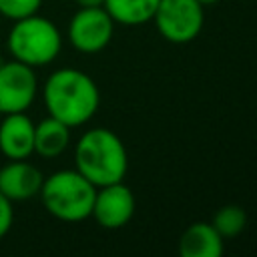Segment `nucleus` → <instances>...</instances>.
<instances>
[{
	"label": "nucleus",
	"mask_w": 257,
	"mask_h": 257,
	"mask_svg": "<svg viewBox=\"0 0 257 257\" xmlns=\"http://www.w3.org/2000/svg\"><path fill=\"white\" fill-rule=\"evenodd\" d=\"M199 0H159L153 22L161 36L173 44H185L199 36L205 24Z\"/></svg>",
	"instance_id": "39448f33"
},
{
	"label": "nucleus",
	"mask_w": 257,
	"mask_h": 257,
	"mask_svg": "<svg viewBox=\"0 0 257 257\" xmlns=\"http://www.w3.org/2000/svg\"><path fill=\"white\" fill-rule=\"evenodd\" d=\"M6 48L14 60L38 68L56 60L62 50V34L52 20L36 12L12 22Z\"/></svg>",
	"instance_id": "20e7f679"
},
{
	"label": "nucleus",
	"mask_w": 257,
	"mask_h": 257,
	"mask_svg": "<svg viewBox=\"0 0 257 257\" xmlns=\"http://www.w3.org/2000/svg\"><path fill=\"white\" fill-rule=\"evenodd\" d=\"M38 94V78L32 66L20 60L0 62V114L26 112Z\"/></svg>",
	"instance_id": "0eeeda50"
},
{
	"label": "nucleus",
	"mask_w": 257,
	"mask_h": 257,
	"mask_svg": "<svg viewBox=\"0 0 257 257\" xmlns=\"http://www.w3.org/2000/svg\"><path fill=\"white\" fill-rule=\"evenodd\" d=\"M114 32V20L104 6L78 8L68 22V42L82 54H96L108 46Z\"/></svg>",
	"instance_id": "423d86ee"
},
{
	"label": "nucleus",
	"mask_w": 257,
	"mask_h": 257,
	"mask_svg": "<svg viewBox=\"0 0 257 257\" xmlns=\"http://www.w3.org/2000/svg\"><path fill=\"white\" fill-rule=\"evenodd\" d=\"M135 207L137 203L133 191L118 181L96 187L90 217H94V221L104 229H120L133 219Z\"/></svg>",
	"instance_id": "6e6552de"
},
{
	"label": "nucleus",
	"mask_w": 257,
	"mask_h": 257,
	"mask_svg": "<svg viewBox=\"0 0 257 257\" xmlns=\"http://www.w3.org/2000/svg\"><path fill=\"white\" fill-rule=\"evenodd\" d=\"M14 221V209H12V201L8 197H4L0 193V239L10 231Z\"/></svg>",
	"instance_id": "dca6fc26"
},
{
	"label": "nucleus",
	"mask_w": 257,
	"mask_h": 257,
	"mask_svg": "<svg viewBox=\"0 0 257 257\" xmlns=\"http://www.w3.org/2000/svg\"><path fill=\"white\" fill-rule=\"evenodd\" d=\"M74 169L94 187L118 183L126 175L128 155L110 128H88L74 145Z\"/></svg>",
	"instance_id": "f03ea898"
},
{
	"label": "nucleus",
	"mask_w": 257,
	"mask_h": 257,
	"mask_svg": "<svg viewBox=\"0 0 257 257\" xmlns=\"http://www.w3.org/2000/svg\"><path fill=\"white\" fill-rule=\"evenodd\" d=\"M40 6L42 0H0V16L14 22L30 14H36Z\"/></svg>",
	"instance_id": "2eb2a0df"
},
{
	"label": "nucleus",
	"mask_w": 257,
	"mask_h": 257,
	"mask_svg": "<svg viewBox=\"0 0 257 257\" xmlns=\"http://www.w3.org/2000/svg\"><path fill=\"white\" fill-rule=\"evenodd\" d=\"M44 175L26 159L8 161L0 167V193L14 201H28L38 197Z\"/></svg>",
	"instance_id": "1a4fd4ad"
},
{
	"label": "nucleus",
	"mask_w": 257,
	"mask_h": 257,
	"mask_svg": "<svg viewBox=\"0 0 257 257\" xmlns=\"http://www.w3.org/2000/svg\"><path fill=\"white\" fill-rule=\"evenodd\" d=\"M102 6L114 24L141 26L153 20L159 0H104Z\"/></svg>",
	"instance_id": "ddd939ff"
},
{
	"label": "nucleus",
	"mask_w": 257,
	"mask_h": 257,
	"mask_svg": "<svg viewBox=\"0 0 257 257\" xmlns=\"http://www.w3.org/2000/svg\"><path fill=\"white\" fill-rule=\"evenodd\" d=\"M245 223H247V215L239 205H225L213 217V227L219 231L223 239L239 235L245 229Z\"/></svg>",
	"instance_id": "4468645a"
},
{
	"label": "nucleus",
	"mask_w": 257,
	"mask_h": 257,
	"mask_svg": "<svg viewBox=\"0 0 257 257\" xmlns=\"http://www.w3.org/2000/svg\"><path fill=\"white\" fill-rule=\"evenodd\" d=\"M0 153L8 161L28 159L34 153V122L26 112H10L0 120Z\"/></svg>",
	"instance_id": "9d476101"
},
{
	"label": "nucleus",
	"mask_w": 257,
	"mask_h": 257,
	"mask_svg": "<svg viewBox=\"0 0 257 257\" xmlns=\"http://www.w3.org/2000/svg\"><path fill=\"white\" fill-rule=\"evenodd\" d=\"M70 145V126L54 116L34 122V153L42 159L60 157Z\"/></svg>",
	"instance_id": "f8f14e48"
},
{
	"label": "nucleus",
	"mask_w": 257,
	"mask_h": 257,
	"mask_svg": "<svg viewBox=\"0 0 257 257\" xmlns=\"http://www.w3.org/2000/svg\"><path fill=\"white\" fill-rule=\"evenodd\" d=\"M38 195L52 217L76 223L90 217L96 187L76 169H60L44 177Z\"/></svg>",
	"instance_id": "7ed1b4c3"
},
{
	"label": "nucleus",
	"mask_w": 257,
	"mask_h": 257,
	"mask_svg": "<svg viewBox=\"0 0 257 257\" xmlns=\"http://www.w3.org/2000/svg\"><path fill=\"white\" fill-rule=\"evenodd\" d=\"M78 8H88V6H102L104 0H74Z\"/></svg>",
	"instance_id": "f3484780"
},
{
	"label": "nucleus",
	"mask_w": 257,
	"mask_h": 257,
	"mask_svg": "<svg viewBox=\"0 0 257 257\" xmlns=\"http://www.w3.org/2000/svg\"><path fill=\"white\" fill-rule=\"evenodd\" d=\"M42 100L50 116L74 128L94 116L100 104V92L86 72L78 68H58L44 80Z\"/></svg>",
	"instance_id": "f257e3e1"
},
{
	"label": "nucleus",
	"mask_w": 257,
	"mask_h": 257,
	"mask_svg": "<svg viewBox=\"0 0 257 257\" xmlns=\"http://www.w3.org/2000/svg\"><path fill=\"white\" fill-rule=\"evenodd\" d=\"M199 2H201L203 6H211V4H217L219 0H199Z\"/></svg>",
	"instance_id": "a211bd4d"
},
{
	"label": "nucleus",
	"mask_w": 257,
	"mask_h": 257,
	"mask_svg": "<svg viewBox=\"0 0 257 257\" xmlns=\"http://www.w3.org/2000/svg\"><path fill=\"white\" fill-rule=\"evenodd\" d=\"M179 253L183 257H219L223 253V237L213 223H193L181 235Z\"/></svg>",
	"instance_id": "9b49d317"
}]
</instances>
